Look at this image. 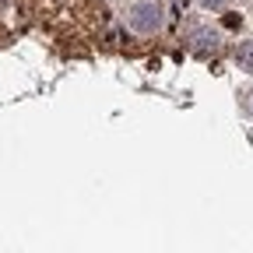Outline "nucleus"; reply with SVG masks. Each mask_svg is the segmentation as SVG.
Here are the masks:
<instances>
[{"mask_svg": "<svg viewBox=\"0 0 253 253\" xmlns=\"http://www.w3.org/2000/svg\"><path fill=\"white\" fill-rule=\"evenodd\" d=\"M126 21H130V28L141 32V36H155V32L162 28V7H158L155 0H141V4L130 7Z\"/></svg>", "mask_w": 253, "mask_h": 253, "instance_id": "1", "label": "nucleus"}, {"mask_svg": "<svg viewBox=\"0 0 253 253\" xmlns=\"http://www.w3.org/2000/svg\"><path fill=\"white\" fill-rule=\"evenodd\" d=\"M236 63H239L243 71L253 74V42H239V49H236Z\"/></svg>", "mask_w": 253, "mask_h": 253, "instance_id": "2", "label": "nucleus"}, {"mask_svg": "<svg viewBox=\"0 0 253 253\" xmlns=\"http://www.w3.org/2000/svg\"><path fill=\"white\" fill-rule=\"evenodd\" d=\"M214 42H218V39H214V32H197V49H201V53H204L208 46L214 49Z\"/></svg>", "mask_w": 253, "mask_h": 253, "instance_id": "3", "label": "nucleus"}, {"mask_svg": "<svg viewBox=\"0 0 253 253\" xmlns=\"http://www.w3.org/2000/svg\"><path fill=\"white\" fill-rule=\"evenodd\" d=\"M204 7H225V0H201Z\"/></svg>", "mask_w": 253, "mask_h": 253, "instance_id": "4", "label": "nucleus"}, {"mask_svg": "<svg viewBox=\"0 0 253 253\" xmlns=\"http://www.w3.org/2000/svg\"><path fill=\"white\" fill-rule=\"evenodd\" d=\"M246 106H250V113H253V91H250V102H246Z\"/></svg>", "mask_w": 253, "mask_h": 253, "instance_id": "5", "label": "nucleus"}]
</instances>
